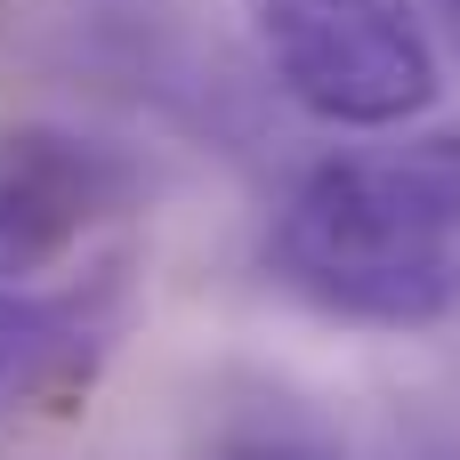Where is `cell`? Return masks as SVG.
<instances>
[{"label":"cell","mask_w":460,"mask_h":460,"mask_svg":"<svg viewBox=\"0 0 460 460\" xmlns=\"http://www.w3.org/2000/svg\"><path fill=\"white\" fill-rule=\"evenodd\" d=\"M105 307H113V283H89V291L0 283V420L89 380L105 348Z\"/></svg>","instance_id":"277c9868"},{"label":"cell","mask_w":460,"mask_h":460,"mask_svg":"<svg viewBox=\"0 0 460 460\" xmlns=\"http://www.w3.org/2000/svg\"><path fill=\"white\" fill-rule=\"evenodd\" d=\"M137 194H146L137 162L105 137H81L57 121L0 129V283H32L65 267Z\"/></svg>","instance_id":"3957f363"},{"label":"cell","mask_w":460,"mask_h":460,"mask_svg":"<svg viewBox=\"0 0 460 460\" xmlns=\"http://www.w3.org/2000/svg\"><path fill=\"white\" fill-rule=\"evenodd\" d=\"M275 89L332 129H404L437 105L420 0H243Z\"/></svg>","instance_id":"7a4b0ae2"},{"label":"cell","mask_w":460,"mask_h":460,"mask_svg":"<svg viewBox=\"0 0 460 460\" xmlns=\"http://www.w3.org/2000/svg\"><path fill=\"white\" fill-rule=\"evenodd\" d=\"M267 267L332 323L429 332L460 315V129L323 154L275 210Z\"/></svg>","instance_id":"6da1fadb"},{"label":"cell","mask_w":460,"mask_h":460,"mask_svg":"<svg viewBox=\"0 0 460 460\" xmlns=\"http://www.w3.org/2000/svg\"><path fill=\"white\" fill-rule=\"evenodd\" d=\"M437 16H445V32H453V49H460V0H429Z\"/></svg>","instance_id":"5b68a950"}]
</instances>
